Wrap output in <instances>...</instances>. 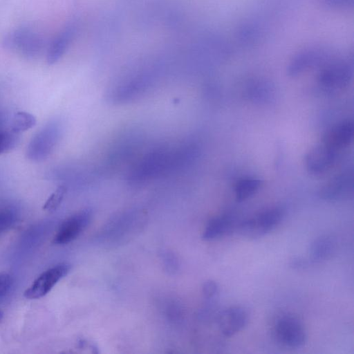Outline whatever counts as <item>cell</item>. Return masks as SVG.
<instances>
[{"instance_id": "cell-11", "label": "cell", "mask_w": 354, "mask_h": 354, "mask_svg": "<svg viewBox=\"0 0 354 354\" xmlns=\"http://www.w3.org/2000/svg\"><path fill=\"white\" fill-rule=\"evenodd\" d=\"M325 56L324 52L320 49L304 50L292 58L288 65L287 73L291 77L299 76L320 64Z\"/></svg>"}, {"instance_id": "cell-10", "label": "cell", "mask_w": 354, "mask_h": 354, "mask_svg": "<svg viewBox=\"0 0 354 354\" xmlns=\"http://www.w3.org/2000/svg\"><path fill=\"white\" fill-rule=\"evenodd\" d=\"M249 315L241 306H231L220 313L218 323L225 337H231L243 329L248 324Z\"/></svg>"}, {"instance_id": "cell-2", "label": "cell", "mask_w": 354, "mask_h": 354, "mask_svg": "<svg viewBox=\"0 0 354 354\" xmlns=\"http://www.w3.org/2000/svg\"><path fill=\"white\" fill-rule=\"evenodd\" d=\"M283 216V212L281 208L271 207L242 221L236 227L245 237L259 238L273 230L280 223Z\"/></svg>"}, {"instance_id": "cell-22", "label": "cell", "mask_w": 354, "mask_h": 354, "mask_svg": "<svg viewBox=\"0 0 354 354\" xmlns=\"http://www.w3.org/2000/svg\"><path fill=\"white\" fill-rule=\"evenodd\" d=\"M203 292L205 298H214L218 293V286L214 281L208 280L203 284Z\"/></svg>"}, {"instance_id": "cell-9", "label": "cell", "mask_w": 354, "mask_h": 354, "mask_svg": "<svg viewBox=\"0 0 354 354\" xmlns=\"http://www.w3.org/2000/svg\"><path fill=\"white\" fill-rule=\"evenodd\" d=\"M337 151L322 143L311 148L305 156V167L314 175L327 172L334 165Z\"/></svg>"}, {"instance_id": "cell-19", "label": "cell", "mask_w": 354, "mask_h": 354, "mask_svg": "<svg viewBox=\"0 0 354 354\" xmlns=\"http://www.w3.org/2000/svg\"><path fill=\"white\" fill-rule=\"evenodd\" d=\"M18 141L17 133L0 131V154L15 147Z\"/></svg>"}, {"instance_id": "cell-3", "label": "cell", "mask_w": 354, "mask_h": 354, "mask_svg": "<svg viewBox=\"0 0 354 354\" xmlns=\"http://www.w3.org/2000/svg\"><path fill=\"white\" fill-rule=\"evenodd\" d=\"M352 77L351 64L344 59H337L321 69L317 76V82L326 91H338L349 84Z\"/></svg>"}, {"instance_id": "cell-5", "label": "cell", "mask_w": 354, "mask_h": 354, "mask_svg": "<svg viewBox=\"0 0 354 354\" xmlns=\"http://www.w3.org/2000/svg\"><path fill=\"white\" fill-rule=\"evenodd\" d=\"M70 269V264L64 262L44 271L24 291V297L29 299L43 297L52 290L59 280L68 273Z\"/></svg>"}, {"instance_id": "cell-15", "label": "cell", "mask_w": 354, "mask_h": 354, "mask_svg": "<svg viewBox=\"0 0 354 354\" xmlns=\"http://www.w3.org/2000/svg\"><path fill=\"white\" fill-rule=\"evenodd\" d=\"M73 32V27H68L54 39L47 54V61L49 64H54L62 57L72 38Z\"/></svg>"}, {"instance_id": "cell-25", "label": "cell", "mask_w": 354, "mask_h": 354, "mask_svg": "<svg viewBox=\"0 0 354 354\" xmlns=\"http://www.w3.org/2000/svg\"><path fill=\"white\" fill-rule=\"evenodd\" d=\"M3 317V313L0 310V322L2 320Z\"/></svg>"}, {"instance_id": "cell-4", "label": "cell", "mask_w": 354, "mask_h": 354, "mask_svg": "<svg viewBox=\"0 0 354 354\" xmlns=\"http://www.w3.org/2000/svg\"><path fill=\"white\" fill-rule=\"evenodd\" d=\"M61 126L57 122H52L38 132L30 142L27 156L34 161L46 158L53 150L61 134Z\"/></svg>"}, {"instance_id": "cell-6", "label": "cell", "mask_w": 354, "mask_h": 354, "mask_svg": "<svg viewBox=\"0 0 354 354\" xmlns=\"http://www.w3.org/2000/svg\"><path fill=\"white\" fill-rule=\"evenodd\" d=\"M277 339L290 348H299L306 342L307 335L303 324L292 315L279 317L274 326Z\"/></svg>"}, {"instance_id": "cell-21", "label": "cell", "mask_w": 354, "mask_h": 354, "mask_svg": "<svg viewBox=\"0 0 354 354\" xmlns=\"http://www.w3.org/2000/svg\"><path fill=\"white\" fill-rule=\"evenodd\" d=\"M320 5L335 10H347L353 8L354 0H316Z\"/></svg>"}, {"instance_id": "cell-23", "label": "cell", "mask_w": 354, "mask_h": 354, "mask_svg": "<svg viewBox=\"0 0 354 354\" xmlns=\"http://www.w3.org/2000/svg\"><path fill=\"white\" fill-rule=\"evenodd\" d=\"M12 279L10 276L4 272H0V297L5 295L10 289Z\"/></svg>"}, {"instance_id": "cell-8", "label": "cell", "mask_w": 354, "mask_h": 354, "mask_svg": "<svg viewBox=\"0 0 354 354\" xmlns=\"http://www.w3.org/2000/svg\"><path fill=\"white\" fill-rule=\"evenodd\" d=\"M353 193V175L351 172L339 174L326 182L319 191L326 201H337L348 198Z\"/></svg>"}, {"instance_id": "cell-24", "label": "cell", "mask_w": 354, "mask_h": 354, "mask_svg": "<svg viewBox=\"0 0 354 354\" xmlns=\"http://www.w3.org/2000/svg\"><path fill=\"white\" fill-rule=\"evenodd\" d=\"M290 266L294 270H304L306 268L309 262L301 257H293L290 261Z\"/></svg>"}, {"instance_id": "cell-1", "label": "cell", "mask_w": 354, "mask_h": 354, "mask_svg": "<svg viewBox=\"0 0 354 354\" xmlns=\"http://www.w3.org/2000/svg\"><path fill=\"white\" fill-rule=\"evenodd\" d=\"M196 153L197 149L192 145L156 149L146 155L135 166L129 174V180L133 183H142L157 177L192 161Z\"/></svg>"}, {"instance_id": "cell-20", "label": "cell", "mask_w": 354, "mask_h": 354, "mask_svg": "<svg viewBox=\"0 0 354 354\" xmlns=\"http://www.w3.org/2000/svg\"><path fill=\"white\" fill-rule=\"evenodd\" d=\"M16 221L15 214L10 209H0V236L8 231Z\"/></svg>"}, {"instance_id": "cell-14", "label": "cell", "mask_w": 354, "mask_h": 354, "mask_svg": "<svg viewBox=\"0 0 354 354\" xmlns=\"http://www.w3.org/2000/svg\"><path fill=\"white\" fill-rule=\"evenodd\" d=\"M335 250L334 240L326 235L315 239L309 248L310 261L318 263L326 261L331 257Z\"/></svg>"}, {"instance_id": "cell-13", "label": "cell", "mask_w": 354, "mask_h": 354, "mask_svg": "<svg viewBox=\"0 0 354 354\" xmlns=\"http://www.w3.org/2000/svg\"><path fill=\"white\" fill-rule=\"evenodd\" d=\"M234 227V221L229 216H216L208 221L202 238L205 241L214 240L232 232Z\"/></svg>"}, {"instance_id": "cell-18", "label": "cell", "mask_w": 354, "mask_h": 354, "mask_svg": "<svg viewBox=\"0 0 354 354\" xmlns=\"http://www.w3.org/2000/svg\"><path fill=\"white\" fill-rule=\"evenodd\" d=\"M66 192L64 186H59L56 190L48 197L43 206V209L46 211H55L62 203Z\"/></svg>"}, {"instance_id": "cell-17", "label": "cell", "mask_w": 354, "mask_h": 354, "mask_svg": "<svg viewBox=\"0 0 354 354\" xmlns=\"http://www.w3.org/2000/svg\"><path fill=\"white\" fill-rule=\"evenodd\" d=\"M36 123L35 118L26 112H17L11 122L12 131L19 133L32 128Z\"/></svg>"}, {"instance_id": "cell-12", "label": "cell", "mask_w": 354, "mask_h": 354, "mask_svg": "<svg viewBox=\"0 0 354 354\" xmlns=\"http://www.w3.org/2000/svg\"><path fill=\"white\" fill-rule=\"evenodd\" d=\"M353 137V123L345 121L330 128L324 136L322 143L337 151L350 145Z\"/></svg>"}, {"instance_id": "cell-7", "label": "cell", "mask_w": 354, "mask_h": 354, "mask_svg": "<svg viewBox=\"0 0 354 354\" xmlns=\"http://www.w3.org/2000/svg\"><path fill=\"white\" fill-rule=\"evenodd\" d=\"M91 212L88 209L79 212L66 218L58 228L53 240L56 245L67 244L75 239L89 224Z\"/></svg>"}, {"instance_id": "cell-16", "label": "cell", "mask_w": 354, "mask_h": 354, "mask_svg": "<svg viewBox=\"0 0 354 354\" xmlns=\"http://www.w3.org/2000/svg\"><path fill=\"white\" fill-rule=\"evenodd\" d=\"M261 180L254 177H245L236 184L234 192L237 201H243L253 196L261 187Z\"/></svg>"}]
</instances>
